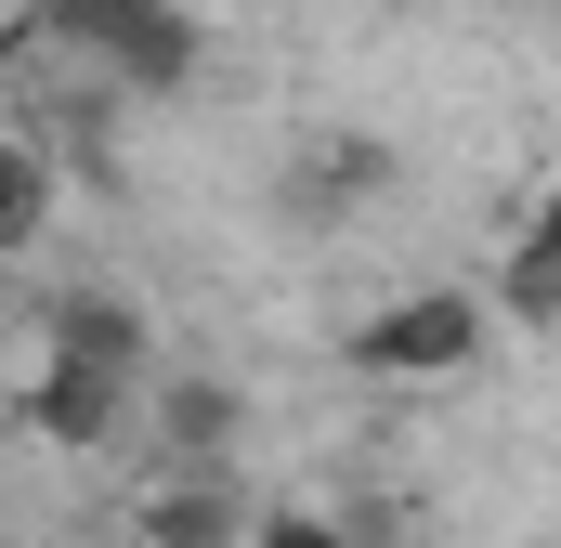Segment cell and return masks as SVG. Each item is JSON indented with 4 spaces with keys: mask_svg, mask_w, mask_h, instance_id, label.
I'll list each match as a JSON object with an SVG mask.
<instances>
[{
    "mask_svg": "<svg viewBox=\"0 0 561 548\" xmlns=\"http://www.w3.org/2000/svg\"><path fill=\"white\" fill-rule=\"evenodd\" d=\"M483 340H496V300L483 287H405L366 327H340V366L379 379V392H444V379L483 366Z\"/></svg>",
    "mask_w": 561,
    "mask_h": 548,
    "instance_id": "6da1fadb",
    "label": "cell"
},
{
    "mask_svg": "<svg viewBox=\"0 0 561 548\" xmlns=\"http://www.w3.org/2000/svg\"><path fill=\"white\" fill-rule=\"evenodd\" d=\"M53 26L79 66H105V92H144V105L196 92V66H209V26L183 0H53Z\"/></svg>",
    "mask_w": 561,
    "mask_h": 548,
    "instance_id": "7a4b0ae2",
    "label": "cell"
},
{
    "mask_svg": "<svg viewBox=\"0 0 561 548\" xmlns=\"http://www.w3.org/2000/svg\"><path fill=\"white\" fill-rule=\"evenodd\" d=\"M144 418V379H118V366H92V353H26V379H13V431L39 444V457H118Z\"/></svg>",
    "mask_w": 561,
    "mask_h": 548,
    "instance_id": "3957f363",
    "label": "cell"
},
{
    "mask_svg": "<svg viewBox=\"0 0 561 548\" xmlns=\"http://www.w3.org/2000/svg\"><path fill=\"white\" fill-rule=\"evenodd\" d=\"M262 483L236 457H144L131 483V548H249Z\"/></svg>",
    "mask_w": 561,
    "mask_h": 548,
    "instance_id": "277c9868",
    "label": "cell"
},
{
    "mask_svg": "<svg viewBox=\"0 0 561 548\" xmlns=\"http://www.w3.org/2000/svg\"><path fill=\"white\" fill-rule=\"evenodd\" d=\"M144 457H236L249 444V406L222 392V379H144Z\"/></svg>",
    "mask_w": 561,
    "mask_h": 548,
    "instance_id": "5b68a950",
    "label": "cell"
},
{
    "mask_svg": "<svg viewBox=\"0 0 561 548\" xmlns=\"http://www.w3.org/2000/svg\"><path fill=\"white\" fill-rule=\"evenodd\" d=\"M39 340H53V353H92V366H118V379H157V327H144V300H118V287H66V300L39 313Z\"/></svg>",
    "mask_w": 561,
    "mask_h": 548,
    "instance_id": "8992f818",
    "label": "cell"
},
{
    "mask_svg": "<svg viewBox=\"0 0 561 548\" xmlns=\"http://www.w3.org/2000/svg\"><path fill=\"white\" fill-rule=\"evenodd\" d=\"M510 327H561V183L510 222V249H496V287H483Z\"/></svg>",
    "mask_w": 561,
    "mask_h": 548,
    "instance_id": "52a82bcc",
    "label": "cell"
},
{
    "mask_svg": "<svg viewBox=\"0 0 561 548\" xmlns=\"http://www.w3.org/2000/svg\"><path fill=\"white\" fill-rule=\"evenodd\" d=\"M39 236H53V157H39L26 132H0V274L26 262Z\"/></svg>",
    "mask_w": 561,
    "mask_h": 548,
    "instance_id": "ba28073f",
    "label": "cell"
},
{
    "mask_svg": "<svg viewBox=\"0 0 561 548\" xmlns=\"http://www.w3.org/2000/svg\"><path fill=\"white\" fill-rule=\"evenodd\" d=\"M249 548H353V523H327V510H262Z\"/></svg>",
    "mask_w": 561,
    "mask_h": 548,
    "instance_id": "9c48e42d",
    "label": "cell"
}]
</instances>
